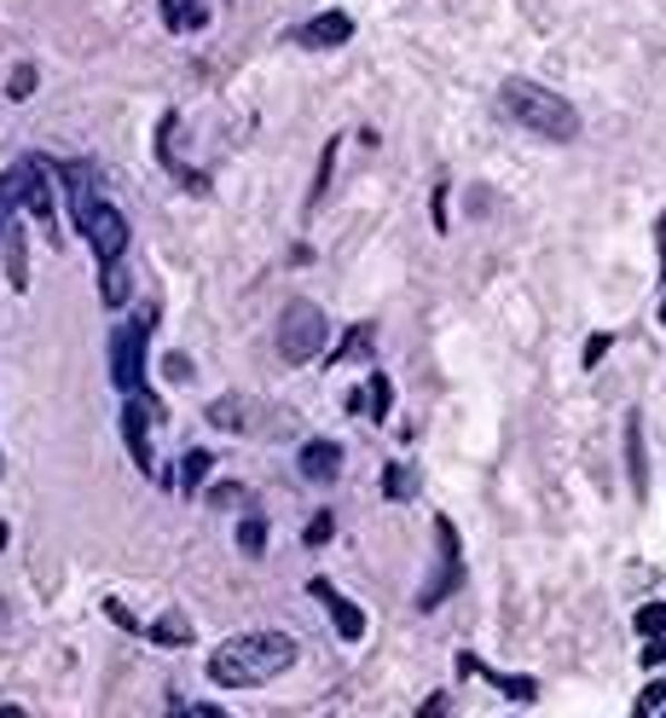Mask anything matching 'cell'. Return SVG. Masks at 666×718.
Returning <instances> with one entry per match:
<instances>
[{
	"mask_svg": "<svg viewBox=\"0 0 666 718\" xmlns=\"http://www.w3.org/2000/svg\"><path fill=\"white\" fill-rule=\"evenodd\" d=\"M296 638L290 631H238V638L215 643L209 655V678L221 689H255V683H273L278 672L296 667Z\"/></svg>",
	"mask_w": 666,
	"mask_h": 718,
	"instance_id": "obj_1",
	"label": "cell"
},
{
	"mask_svg": "<svg viewBox=\"0 0 666 718\" xmlns=\"http://www.w3.org/2000/svg\"><path fill=\"white\" fill-rule=\"evenodd\" d=\"M52 168H58V180L70 186V220H76V233L94 244L99 262H110V255H128V220H123V209H116L110 197L99 191L94 163H52Z\"/></svg>",
	"mask_w": 666,
	"mask_h": 718,
	"instance_id": "obj_2",
	"label": "cell"
},
{
	"mask_svg": "<svg viewBox=\"0 0 666 718\" xmlns=\"http://www.w3.org/2000/svg\"><path fill=\"white\" fill-rule=\"evenodd\" d=\"M499 105H505V117L521 122V128H533L545 139H579V117H574V105L562 94H550L539 88V81L528 76H510L505 88H499Z\"/></svg>",
	"mask_w": 666,
	"mask_h": 718,
	"instance_id": "obj_3",
	"label": "cell"
},
{
	"mask_svg": "<svg viewBox=\"0 0 666 718\" xmlns=\"http://www.w3.org/2000/svg\"><path fill=\"white\" fill-rule=\"evenodd\" d=\"M52 175H58V168H52L47 157H36V151L12 163V180H18V209L36 215V220L47 226V238H52V244H65V233H58V191H52Z\"/></svg>",
	"mask_w": 666,
	"mask_h": 718,
	"instance_id": "obj_4",
	"label": "cell"
},
{
	"mask_svg": "<svg viewBox=\"0 0 666 718\" xmlns=\"http://www.w3.org/2000/svg\"><path fill=\"white\" fill-rule=\"evenodd\" d=\"M325 336H331L325 307H319V302H290L284 319H278V360L284 365H307V360H319Z\"/></svg>",
	"mask_w": 666,
	"mask_h": 718,
	"instance_id": "obj_5",
	"label": "cell"
},
{
	"mask_svg": "<svg viewBox=\"0 0 666 718\" xmlns=\"http://www.w3.org/2000/svg\"><path fill=\"white\" fill-rule=\"evenodd\" d=\"M434 551H441V562H434L429 573V586L418 591V609H441V602L463 586V551H458V528H452V515H434Z\"/></svg>",
	"mask_w": 666,
	"mask_h": 718,
	"instance_id": "obj_6",
	"label": "cell"
},
{
	"mask_svg": "<svg viewBox=\"0 0 666 718\" xmlns=\"http://www.w3.org/2000/svg\"><path fill=\"white\" fill-rule=\"evenodd\" d=\"M145 336H151V331H145L139 319L110 331V388L128 394V400L145 394Z\"/></svg>",
	"mask_w": 666,
	"mask_h": 718,
	"instance_id": "obj_7",
	"label": "cell"
},
{
	"mask_svg": "<svg viewBox=\"0 0 666 718\" xmlns=\"http://www.w3.org/2000/svg\"><path fill=\"white\" fill-rule=\"evenodd\" d=\"M290 41L296 47H342V41H354V18L347 12H313L307 23H296V30H290Z\"/></svg>",
	"mask_w": 666,
	"mask_h": 718,
	"instance_id": "obj_8",
	"label": "cell"
},
{
	"mask_svg": "<svg viewBox=\"0 0 666 718\" xmlns=\"http://www.w3.org/2000/svg\"><path fill=\"white\" fill-rule=\"evenodd\" d=\"M123 441H128V458H134V470H139V475H151V470H157V452H151V423H145V406H139V394L128 400V412H123Z\"/></svg>",
	"mask_w": 666,
	"mask_h": 718,
	"instance_id": "obj_9",
	"label": "cell"
},
{
	"mask_svg": "<svg viewBox=\"0 0 666 718\" xmlns=\"http://www.w3.org/2000/svg\"><path fill=\"white\" fill-rule=\"evenodd\" d=\"M307 591L331 609V620H336V631H342V643H360V638H365V614H360L354 602H347L331 580H307Z\"/></svg>",
	"mask_w": 666,
	"mask_h": 718,
	"instance_id": "obj_10",
	"label": "cell"
},
{
	"mask_svg": "<svg viewBox=\"0 0 666 718\" xmlns=\"http://www.w3.org/2000/svg\"><path fill=\"white\" fill-rule=\"evenodd\" d=\"M626 481L637 499H649V446H644V412H626Z\"/></svg>",
	"mask_w": 666,
	"mask_h": 718,
	"instance_id": "obj_11",
	"label": "cell"
},
{
	"mask_svg": "<svg viewBox=\"0 0 666 718\" xmlns=\"http://www.w3.org/2000/svg\"><path fill=\"white\" fill-rule=\"evenodd\" d=\"M174 134H180V110H168V117L157 122V163H163V168H168V175L180 180V186H192V191H209V180L192 175V168H186L180 157H174Z\"/></svg>",
	"mask_w": 666,
	"mask_h": 718,
	"instance_id": "obj_12",
	"label": "cell"
},
{
	"mask_svg": "<svg viewBox=\"0 0 666 718\" xmlns=\"http://www.w3.org/2000/svg\"><path fill=\"white\" fill-rule=\"evenodd\" d=\"M458 672H463V678H487L492 689H505L510 701H533V696H539V683H533V678H510V672H492L487 660H476L470 649L458 655Z\"/></svg>",
	"mask_w": 666,
	"mask_h": 718,
	"instance_id": "obj_13",
	"label": "cell"
},
{
	"mask_svg": "<svg viewBox=\"0 0 666 718\" xmlns=\"http://www.w3.org/2000/svg\"><path fill=\"white\" fill-rule=\"evenodd\" d=\"M296 470H302L307 481H336V475H342V446H336V441H307V446L296 452Z\"/></svg>",
	"mask_w": 666,
	"mask_h": 718,
	"instance_id": "obj_14",
	"label": "cell"
},
{
	"mask_svg": "<svg viewBox=\"0 0 666 718\" xmlns=\"http://www.w3.org/2000/svg\"><path fill=\"white\" fill-rule=\"evenodd\" d=\"M347 406H354V412H365V417H376V423H383V417L394 412V383L383 377V371H371V383H365L360 394H347Z\"/></svg>",
	"mask_w": 666,
	"mask_h": 718,
	"instance_id": "obj_15",
	"label": "cell"
},
{
	"mask_svg": "<svg viewBox=\"0 0 666 718\" xmlns=\"http://www.w3.org/2000/svg\"><path fill=\"white\" fill-rule=\"evenodd\" d=\"M128 291H134L128 255H110V262H99V302H105V307H128Z\"/></svg>",
	"mask_w": 666,
	"mask_h": 718,
	"instance_id": "obj_16",
	"label": "cell"
},
{
	"mask_svg": "<svg viewBox=\"0 0 666 718\" xmlns=\"http://www.w3.org/2000/svg\"><path fill=\"white\" fill-rule=\"evenodd\" d=\"M0 262H7V278L12 291H29V262H23V226L12 220L7 233H0Z\"/></svg>",
	"mask_w": 666,
	"mask_h": 718,
	"instance_id": "obj_17",
	"label": "cell"
},
{
	"mask_svg": "<svg viewBox=\"0 0 666 718\" xmlns=\"http://www.w3.org/2000/svg\"><path fill=\"white\" fill-rule=\"evenodd\" d=\"M163 23L174 36H192V30L209 23V7H203V0H163Z\"/></svg>",
	"mask_w": 666,
	"mask_h": 718,
	"instance_id": "obj_18",
	"label": "cell"
},
{
	"mask_svg": "<svg viewBox=\"0 0 666 718\" xmlns=\"http://www.w3.org/2000/svg\"><path fill=\"white\" fill-rule=\"evenodd\" d=\"M209 470H215V452H203V446H197V452H186V458H180V493H186V499H197V486L209 481Z\"/></svg>",
	"mask_w": 666,
	"mask_h": 718,
	"instance_id": "obj_19",
	"label": "cell"
},
{
	"mask_svg": "<svg viewBox=\"0 0 666 718\" xmlns=\"http://www.w3.org/2000/svg\"><path fill=\"white\" fill-rule=\"evenodd\" d=\"M145 638H151V643H168V649H186V643H192V626H186V614H163V620L145 626Z\"/></svg>",
	"mask_w": 666,
	"mask_h": 718,
	"instance_id": "obj_20",
	"label": "cell"
},
{
	"mask_svg": "<svg viewBox=\"0 0 666 718\" xmlns=\"http://www.w3.org/2000/svg\"><path fill=\"white\" fill-rule=\"evenodd\" d=\"M371 342H376V325H371V319H360V325H347V336H342V348H336V360H371Z\"/></svg>",
	"mask_w": 666,
	"mask_h": 718,
	"instance_id": "obj_21",
	"label": "cell"
},
{
	"mask_svg": "<svg viewBox=\"0 0 666 718\" xmlns=\"http://www.w3.org/2000/svg\"><path fill=\"white\" fill-rule=\"evenodd\" d=\"M383 493H389L394 504H405V499L418 493V475L405 470V464H389V470H383Z\"/></svg>",
	"mask_w": 666,
	"mask_h": 718,
	"instance_id": "obj_22",
	"label": "cell"
},
{
	"mask_svg": "<svg viewBox=\"0 0 666 718\" xmlns=\"http://www.w3.org/2000/svg\"><path fill=\"white\" fill-rule=\"evenodd\" d=\"M238 551H244V557H261V551H267V522H261V515H244V522H238Z\"/></svg>",
	"mask_w": 666,
	"mask_h": 718,
	"instance_id": "obj_23",
	"label": "cell"
},
{
	"mask_svg": "<svg viewBox=\"0 0 666 718\" xmlns=\"http://www.w3.org/2000/svg\"><path fill=\"white\" fill-rule=\"evenodd\" d=\"M331 175H336V139H325V151H319V175H313V191H307V209L319 204V197H325Z\"/></svg>",
	"mask_w": 666,
	"mask_h": 718,
	"instance_id": "obj_24",
	"label": "cell"
},
{
	"mask_svg": "<svg viewBox=\"0 0 666 718\" xmlns=\"http://www.w3.org/2000/svg\"><path fill=\"white\" fill-rule=\"evenodd\" d=\"M209 423H215V429H244V400H238V394L215 400V406H209Z\"/></svg>",
	"mask_w": 666,
	"mask_h": 718,
	"instance_id": "obj_25",
	"label": "cell"
},
{
	"mask_svg": "<svg viewBox=\"0 0 666 718\" xmlns=\"http://www.w3.org/2000/svg\"><path fill=\"white\" fill-rule=\"evenodd\" d=\"M637 631H644V638H660L666 631V602H644V609H637Z\"/></svg>",
	"mask_w": 666,
	"mask_h": 718,
	"instance_id": "obj_26",
	"label": "cell"
},
{
	"mask_svg": "<svg viewBox=\"0 0 666 718\" xmlns=\"http://www.w3.org/2000/svg\"><path fill=\"white\" fill-rule=\"evenodd\" d=\"M36 81H41L36 65H18V70L7 76V99H29V94H36Z\"/></svg>",
	"mask_w": 666,
	"mask_h": 718,
	"instance_id": "obj_27",
	"label": "cell"
},
{
	"mask_svg": "<svg viewBox=\"0 0 666 718\" xmlns=\"http://www.w3.org/2000/svg\"><path fill=\"white\" fill-rule=\"evenodd\" d=\"M331 528H336V515H331V510H319L313 522H307V533H302V539H307L313 551H319V544H331Z\"/></svg>",
	"mask_w": 666,
	"mask_h": 718,
	"instance_id": "obj_28",
	"label": "cell"
},
{
	"mask_svg": "<svg viewBox=\"0 0 666 718\" xmlns=\"http://www.w3.org/2000/svg\"><path fill=\"white\" fill-rule=\"evenodd\" d=\"M105 614H110L116 626H123V631H134V638H145V626L128 614V602H123V597H105Z\"/></svg>",
	"mask_w": 666,
	"mask_h": 718,
	"instance_id": "obj_29",
	"label": "cell"
},
{
	"mask_svg": "<svg viewBox=\"0 0 666 718\" xmlns=\"http://www.w3.org/2000/svg\"><path fill=\"white\" fill-rule=\"evenodd\" d=\"M660 707H666V678H660V683H649L644 696H637V718H649V712H660Z\"/></svg>",
	"mask_w": 666,
	"mask_h": 718,
	"instance_id": "obj_30",
	"label": "cell"
},
{
	"mask_svg": "<svg viewBox=\"0 0 666 718\" xmlns=\"http://www.w3.org/2000/svg\"><path fill=\"white\" fill-rule=\"evenodd\" d=\"M608 348H615V336H608V331H597V336L586 342V354H579V360H586V365H603V360H608Z\"/></svg>",
	"mask_w": 666,
	"mask_h": 718,
	"instance_id": "obj_31",
	"label": "cell"
},
{
	"mask_svg": "<svg viewBox=\"0 0 666 718\" xmlns=\"http://www.w3.org/2000/svg\"><path fill=\"white\" fill-rule=\"evenodd\" d=\"M163 371H168V383H186V377H192V360H186V354H168Z\"/></svg>",
	"mask_w": 666,
	"mask_h": 718,
	"instance_id": "obj_32",
	"label": "cell"
},
{
	"mask_svg": "<svg viewBox=\"0 0 666 718\" xmlns=\"http://www.w3.org/2000/svg\"><path fill=\"white\" fill-rule=\"evenodd\" d=\"M434 233H447V180L434 186Z\"/></svg>",
	"mask_w": 666,
	"mask_h": 718,
	"instance_id": "obj_33",
	"label": "cell"
},
{
	"mask_svg": "<svg viewBox=\"0 0 666 718\" xmlns=\"http://www.w3.org/2000/svg\"><path fill=\"white\" fill-rule=\"evenodd\" d=\"M660 660H666V631H660V638H649V649H644V667H660Z\"/></svg>",
	"mask_w": 666,
	"mask_h": 718,
	"instance_id": "obj_34",
	"label": "cell"
},
{
	"mask_svg": "<svg viewBox=\"0 0 666 718\" xmlns=\"http://www.w3.org/2000/svg\"><path fill=\"white\" fill-rule=\"evenodd\" d=\"M434 712H447V696H429V701L418 707V718H434Z\"/></svg>",
	"mask_w": 666,
	"mask_h": 718,
	"instance_id": "obj_35",
	"label": "cell"
},
{
	"mask_svg": "<svg viewBox=\"0 0 666 718\" xmlns=\"http://www.w3.org/2000/svg\"><path fill=\"white\" fill-rule=\"evenodd\" d=\"M660 325H666V291H660Z\"/></svg>",
	"mask_w": 666,
	"mask_h": 718,
	"instance_id": "obj_36",
	"label": "cell"
},
{
	"mask_svg": "<svg viewBox=\"0 0 666 718\" xmlns=\"http://www.w3.org/2000/svg\"><path fill=\"white\" fill-rule=\"evenodd\" d=\"M660 712H666V707H660Z\"/></svg>",
	"mask_w": 666,
	"mask_h": 718,
	"instance_id": "obj_37",
	"label": "cell"
}]
</instances>
